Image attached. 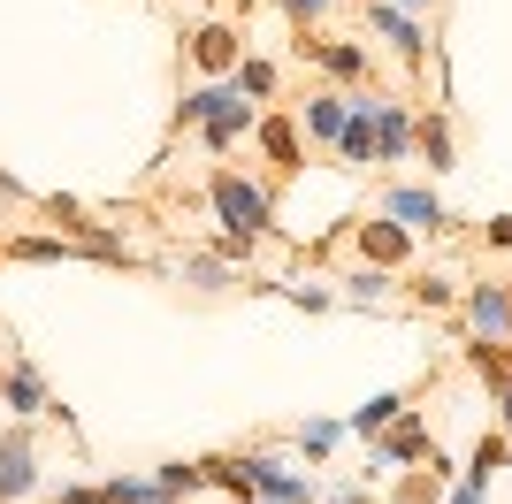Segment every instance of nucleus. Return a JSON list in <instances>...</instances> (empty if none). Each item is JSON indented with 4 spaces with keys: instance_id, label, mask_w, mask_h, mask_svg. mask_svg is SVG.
Segmentation results:
<instances>
[{
    "instance_id": "obj_3",
    "label": "nucleus",
    "mask_w": 512,
    "mask_h": 504,
    "mask_svg": "<svg viewBox=\"0 0 512 504\" xmlns=\"http://www.w3.org/2000/svg\"><path fill=\"white\" fill-rule=\"evenodd\" d=\"M428 451H436V436H428L413 413H398L383 436H375V466H406V459H428Z\"/></svg>"
},
{
    "instance_id": "obj_16",
    "label": "nucleus",
    "mask_w": 512,
    "mask_h": 504,
    "mask_svg": "<svg viewBox=\"0 0 512 504\" xmlns=\"http://www.w3.org/2000/svg\"><path fill=\"white\" fill-rule=\"evenodd\" d=\"M413 138H421L428 168H451V123H444V115H421V123H413Z\"/></svg>"
},
{
    "instance_id": "obj_23",
    "label": "nucleus",
    "mask_w": 512,
    "mask_h": 504,
    "mask_svg": "<svg viewBox=\"0 0 512 504\" xmlns=\"http://www.w3.org/2000/svg\"><path fill=\"white\" fill-rule=\"evenodd\" d=\"M490 245H512V214H497V222H490Z\"/></svg>"
},
{
    "instance_id": "obj_22",
    "label": "nucleus",
    "mask_w": 512,
    "mask_h": 504,
    "mask_svg": "<svg viewBox=\"0 0 512 504\" xmlns=\"http://www.w3.org/2000/svg\"><path fill=\"white\" fill-rule=\"evenodd\" d=\"M321 8H329V0H283V16L299 23V31H306V23H314V16H321Z\"/></svg>"
},
{
    "instance_id": "obj_26",
    "label": "nucleus",
    "mask_w": 512,
    "mask_h": 504,
    "mask_svg": "<svg viewBox=\"0 0 512 504\" xmlns=\"http://www.w3.org/2000/svg\"><path fill=\"white\" fill-rule=\"evenodd\" d=\"M497 413H505V428H512V375H505V398H497Z\"/></svg>"
},
{
    "instance_id": "obj_2",
    "label": "nucleus",
    "mask_w": 512,
    "mask_h": 504,
    "mask_svg": "<svg viewBox=\"0 0 512 504\" xmlns=\"http://www.w3.org/2000/svg\"><path fill=\"white\" fill-rule=\"evenodd\" d=\"M467 321L482 329V344H505V336H512V283H482V291H467Z\"/></svg>"
},
{
    "instance_id": "obj_20",
    "label": "nucleus",
    "mask_w": 512,
    "mask_h": 504,
    "mask_svg": "<svg viewBox=\"0 0 512 504\" xmlns=\"http://www.w3.org/2000/svg\"><path fill=\"white\" fill-rule=\"evenodd\" d=\"M344 291H352V298H383L390 283H383V275H375V268H360V275H344Z\"/></svg>"
},
{
    "instance_id": "obj_11",
    "label": "nucleus",
    "mask_w": 512,
    "mask_h": 504,
    "mask_svg": "<svg viewBox=\"0 0 512 504\" xmlns=\"http://www.w3.org/2000/svg\"><path fill=\"white\" fill-rule=\"evenodd\" d=\"M245 123H253V107H245V100H222V107L207 115V146H214V153L237 146V138H245Z\"/></svg>"
},
{
    "instance_id": "obj_9",
    "label": "nucleus",
    "mask_w": 512,
    "mask_h": 504,
    "mask_svg": "<svg viewBox=\"0 0 512 504\" xmlns=\"http://www.w3.org/2000/svg\"><path fill=\"white\" fill-rule=\"evenodd\" d=\"M23 489H31V443L8 436V443H0V504H16Z\"/></svg>"
},
{
    "instance_id": "obj_13",
    "label": "nucleus",
    "mask_w": 512,
    "mask_h": 504,
    "mask_svg": "<svg viewBox=\"0 0 512 504\" xmlns=\"http://www.w3.org/2000/svg\"><path fill=\"white\" fill-rule=\"evenodd\" d=\"M398 413H406V398H398V390H390V398H367L360 413H352V436H383Z\"/></svg>"
},
{
    "instance_id": "obj_5",
    "label": "nucleus",
    "mask_w": 512,
    "mask_h": 504,
    "mask_svg": "<svg viewBox=\"0 0 512 504\" xmlns=\"http://www.w3.org/2000/svg\"><path fill=\"white\" fill-rule=\"evenodd\" d=\"M192 62L222 77V69H237V62H245V39H237L230 23H199V31H192Z\"/></svg>"
},
{
    "instance_id": "obj_6",
    "label": "nucleus",
    "mask_w": 512,
    "mask_h": 504,
    "mask_svg": "<svg viewBox=\"0 0 512 504\" xmlns=\"http://www.w3.org/2000/svg\"><path fill=\"white\" fill-rule=\"evenodd\" d=\"M299 54L321 62L329 77H367V46H352V39H299Z\"/></svg>"
},
{
    "instance_id": "obj_28",
    "label": "nucleus",
    "mask_w": 512,
    "mask_h": 504,
    "mask_svg": "<svg viewBox=\"0 0 512 504\" xmlns=\"http://www.w3.org/2000/svg\"><path fill=\"white\" fill-rule=\"evenodd\" d=\"M390 8H398V0H390Z\"/></svg>"
},
{
    "instance_id": "obj_1",
    "label": "nucleus",
    "mask_w": 512,
    "mask_h": 504,
    "mask_svg": "<svg viewBox=\"0 0 512 504\" xmlns=\"http://www.w3.org/2000/svg\"><path fill=\"white\" fill-rule=\"evenodd\" d=\"M214 214H222L237 237H260L268 230V191L245 184V176H214Z\"/></svg>"
},
{
    "instance_id": "obj_7",
    "label": "nucleus",
    "mask_w": 512,
    "mask_h": 504,
    "mask_svg": "<svg viewBox=\"0 0 512 504\" xmlns=\"http://www.w3.org/2000/svg\"><path fill=\"white\" fill-rule=\"evenodd\" d=\"M360 252L375 260V268H398L413 252V230H398V222H360Z\"/></svg>"
},
{
    "instance_id": "obj_27",
    "label": "nucleus",
    "mask_w": 512,
    "mask_h": 504,
    "mask_svg": "<svg viewBox=\"0 0 512 504\" xmlns=\"http://www.w3.org/2000/svg\"><path fill=\"white\" fill-rule=\"evenodd\" d=\"M451 504H482V489H459V497H451Z\"/></svg>"
},
{
    "instance_id": "obj_12",
    "label": "nucleus",
    "mask_w": 512,
    "mask_h": 504,
    "mask_svg": "<svg viewBox=\"0 0 512 504\" xmlns=\"http://www.w3.org/2000/svg\"><path fill=\"white\" fill-rule=\"evenodd\" d=\"M260 146H268V161H276V168H299V130L283 123V115L260 123Z\"/></svg>"
},
{
    "instance_id": "obj_19",
    "label": "nucleus",
    "mask_w": 512,
    "mask_h": 504,
    "mask_svg": "<svg viewBox=\"0 0 512 504\" xmlns=\"http://www.w3.org/2000/svg\"><path fill=\"white\" fill-rule=\"evenodd\" d=\"M184 283H199V291H222V283H230V260H184Z\"/></svg>"
},
{
    "instance_id": "obj_17",
    "label": "nucleus",
    "mask_w": 512,
    "mask_h": 504,
    "mask_svg": "<svg viewBox=\"0 0 512 504\" xmlns=\"http://www.w3.org/2000/svg\"><path fill=\"white\" fill-rule=\"evenodd\" d=\"M230 92H237V100H268V92H276V69H268V62H237Z\"/></svg>"
},
{
    "instance_id": "obj_8",
    "label": "nucleus",
    "mask_w": 512,
    "mask_h": 504,
    "mask_svg": "<svg viewBox=\"0 0 512 504\" xmlns=\"http://www.w3.org/2000/svg\"><path fill=\"white\" fill-rule=\"evenodd\" d=\"M367 23H375V31H390L406 62H421V54H428V31H421V23H413V16H398L390 0H375V8H367Z\"/></svg>"
},
{
    "instance_id": "obj_4",
    "label": "nucleus",
    "mask_w": 512,
    "mask_h": 504,
    "mask_svg": "<svg viewBox=\"0 0 512 504\" xmlns=\"http://www.w3.org/2000/svg\"><path fill=\"white\" fill-rule=\"evenodd\" d=\"M383 207H390V222H398V230H444V222H451L444 199H436V191H413V184H398Z\"/></svg>"
},
{
    "instance_id": "obj_24",
    "label": "nucleus",
    "mask_w": 512,
    "mask_h": 504,
    "mask_svg": "<svg viewBox=\"0 0 512 504\" xmlns=\"http://www.w3.org/2000/svg\"><path fill=\"white\" fill-rule=\"evenodd\" d=\"M54 504H100V489H62Z\"/></svg>"
},
{
    "instance_id": "obj_21",
    "label": "nucleus",
    "mask_w": 512,
    "mask_h": 504,
    "mask_svg": "<svg viewBox=\"0 0 512 504\" xmlns=\"http://www.w3.org/2000/svg\"><path fill=\"white\" fill-rule=\"evenodd\" d=\"M413 298H421V306H451V283H444V275H421V283H413Z\"/></svg>"
},
{
    "instance_id": "obj_25",
    "label": "nucleus",
    "mask_w": 512,
    "mask_h": 504,
    "mask_svg": "<svg viewBox=\"0 0 512 504\" xmlns=\"http://www.w3.org/2000/svg\"><path fill=\"white\" fill-rule=\"evenodd\" d=\"M337 504H375V497H367V489H337Z\"/></svg>"
},
{
    "instance_id": "obj_18",
    "label": "nucleus",
    "mask_w": 512,
    "mask_h": 504,
    "mask_svg": "<svg viewBox=\"0 0 512 504\" xmlns=\"http://www.w3.org/2000/svg\"><path fill=\"white\" fill-rule=\"evenodd\" d=\"M0 398H8V413H39V398H46V390H39V375H31V367H16Z\"/></svg>"
},
{
    "instance_id": "obj_15",
    "label": "nucleus",
    "mask_w": 512,
    "mask_h": 504,
    "mask_svg": "<svg viewBox=\"0 0 512 504\" xmlns=\"http://www.w3.org/2000/svg\"><path fill=\"white\" fill-rule=\"evenodd\" d=\"M306 130H314V138H344V92H321V100H306Z\"/></svg>"
},
{
    "instance_id": "obj_10",
    "label": "nucleus",
    "mask_w": 512,
    "mask_h": 504,
    "mask_svg": "<svg viewBox=\"0 0 512 504\" xmlns=\"http://www.w3.org/2000/svg\"><path fill=\"white\" fill-rule=\"evenodd\" d=\"M413 153V123L398 107H375V161H406Z\"/></svg>"
},
{
    "instance_id": "obj_14",
    "label": "nucleus",
    "mask_w": 512,
    "mask_h": 504,
    "mask_svg": "<svg viewBox=\"0 0 512 504\" xmlns=\"http://www.w3.org/2000/svg\"><path fill=\"white\" fill-rule=\"evenodd\" d=\"M505 459H512V443L505 436H482V443H474V466H467V489H490V474Z\"/></svg>"
}]
</instances>
